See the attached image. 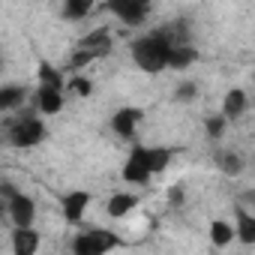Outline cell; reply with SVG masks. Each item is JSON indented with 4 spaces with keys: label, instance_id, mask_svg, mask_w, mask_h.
I'll return each instance as SVG.
<instances>
[{
    "label": "cell",
    "instance_id": "6da1fadb",
    "mask_svg": "<svg viewBox=\"0 0 255 255\" xmlns=\"http://www.w3.org/2000/svg\"><path fill=\"white\" fill-rule=\"evenodd\" d=\"M177 45H189V36H186V27L183 21H174V24H162L156 30H147L144 36H138L132 42V60L141 72L147 75H159L165 69H171V54Z\"/></svg>",
    "mask_w": 255,
    "mask_h": 255
},
{
    "label": "cell",
    "instance_id": "7a4b0ae2",
    "mask_svg": "<svg viewBox=\"0 0 255 255\" xmlns=\"http://www.w3.org/2000/svg\"><path fill=\"white\" fill-rule=\"evenodd\" d=\"M174 159V150L171 147H144V144H132L129 156L123 162V183L129 186H147L156 174H162Z\"/></svg>",
    "mask_w": 255,
    "mask_h": 255
},
{
    "label": "cell",
    "instance_id": "3957f363",
    "mask_svg": "<svg viewBox=\"0 0 255 255\" xmlns=\"http://www.w3.org/2000/svg\"><path fill=\"white\" fill-rule=\"evenodd\" d=\"M117 246H120V234L111 228H102V225L78 231L69 243L72 255H111Z\"/></svg>",
    "mask_w": 255,
    "mask_h": 255
},
{
    "label": "cell",
    "instance_id": "277c9868",
    "mask_svg": "<svg viewBox=\"0 0 255 255\" xmlns=\"http://www.w3.org/2000/svg\"><path fill=\"white\" fill-rule=\"evenodd\" d=\"M45 135H48V129L36 114H21V117L6 123V141L18 150H30L36 144H42Z\"/></svg>",
    "mask_w": 255,
    "mask_h": 255
},
{
    "label": "cell",
    "instance_id": "5b68a950",
    "mask_svg": "<svg viewBox=\"0 0 255 255\" xmlns=\"http://www.w3.org/2000/svg\"><path fill=\"white\" fill-rule=\"evenodd\" d=\"M141 120H144V111L138 108V105H123V108H117L114 114H111V132L117 135V138H123V141H132L135 138V132H138V126H141Z\"/></svg>",
    "mask_w": 255,
    "mask_h": 255
},
{
    "label": "cell",
    "instance_id": "8992f818",
    "mask_svg": "<svg viewBox=\"0 0 255 255\" xmlns=\"http://www.w3.org/2000/svg\"><path fill=\"white\" fill-rule=\"evenodd\" d=\"M105 9L111 15H117L123 24H129V27L144 24L147 15H150V6L144 3V0H111V3H105Z\"/></svg>",
    "mask_w": 255,
    "mask_h": 255
},
{
    "label": "cell",
    "instance_id": "52a82bcc",
    "mask_svg": "<svg viewBox=\"0 0 255 255\" xmlns=\"http://www.w3.org/2000/svg\"><path fill=\"white\" fill-rule=\"evenodd\" d=\"M6 216L12 219V228H33V222H36V201L27 192H15L6 201Z\"/></svg>",
    "mask_w": 255,
    "mask_h": 255
},
{
    "label": "cell",
    "instance_id": "ba28073f",
    "mask_svg": "<svg viewBox=\"0 0 255 255\" xmlns=\"http://www.w3.org/2000/svg\"><path fill=\"white\" fill-rule=\"evenodd\" d=\"M33 102H36V111L42 117H54L63 111V87H48V84H39L36 93H33Z\"/></svg>",
    "mask_w": 255,
    "mask_h": 255
},
{
    "label": "cell",
    "instance_id": "9c48e42d",
    "mask_svg": "<svg viewBox=\"0 0 255 255\" xmlns=\"http://www.w3.org/2000/svg\"><path fill=\"white\" fill-rule=\"evenodd\" d=\"M87 207H90V192H84V189H72V192H66V195L60 198L63 219H66V222H72V225H78V222L84 219Z\"/></svg>",
    "mask_w": 255,
    "mask_h": 255
},
{
    "label": "cell",
    "instance_id": "30bf717a",
    "mask_svg": "<svg viewBox=\"0 0 255 255\" xmlns=\"http://www.w3.org/2000/svg\"><path fill=\"white\" fill-rule=\"evenodd\" d=\"M39 243H42V237L36 228H12V234H9L12 255H36Z\"/></svg>",
    "mask_w": 255,
    "mask_h": 255
},
{
    "label": "cell",
    "instance_id": "8fae6325",
    "mask_svg": "<svg viewBox=\"0 0 255 255\" xmlns=\"http://www.w3.org/2000/svg\"><path fill=\"white\" fill-rule=\"evenodd\" d=\"M246 105H249L246 90L231 87V90L225 93V99H222V117H225V120H240V117L246 114Z\"/></svg>",
    "mask_w": 255,
    "mask_h": 255
},
{
    "label": "cell",
    "instance_id": "7c38bea8",
    "mask_svg": "<svg viewBox=\"0 0 255 255\" xmlns=\"http://www.w3.org/2000/svg\"><path fill=\"white\" fill-rule=\"evenodd\" d=\"M138 207V198L132 192H114L108 201H105V210L111 219H123V216H129L132 210Z\"/></svg>",
    "mask_w": 255,
    "mask_h": 255
},
{
    "label": "cell",
    "instance_id": "4fadbf2b",
    "mask_svg": "<svg viewBox=\"0 0 255 255\" xmlns=\"http://www.w3.org/2000/svg\"><path fill=\"white\" fill-rule=\"evenodd\" d=\"M234 234L243 246H255V216L249 210H237L234 213Z\"/></svg>",
    "mask_w": 255,
    "mask_h": 255
},
{
    "label": "cell",
    "instance_id": "5bb4252c",
    "mask_svg": "<svg viewBox=\"0 0 255 255\" xmlns=\"http://www.w3.org/2000/svg\"><path fill=\"white\" fill-rule=\"evenodd\" d=\"M207 234H210V243H213L216 249H225L231 240H237V234H234V225H231V222H225V219H213Z\"/></svg>",
    "mask_w": 255,
    "mask_h": 255
},
{
    "label": "cell",
    "instance_id": "9a60e30c",
    "mask_svg": "<svg viewBox=\"0 0 255 255\" xmlns=\"http://www.w3.org/2000/svg\"><path fill=\"white\" fill-rule=\"evenodd\" d=\"M78 48H87V51H93V54H108V48H111V33L105 30V27H99V30H93V33H87L84 39H81V45Z\"/></svg>",
    "mask_w": 255,
    "mask_h": 255
},
{
    "label": "cell",
    "instance_id": "2e32d148",
    "mask_svg": "<svg viewBox=\"0 0 255 255\" xmlns=\"http://www.w3.org/2000/svg\"><path fill=\"white\" fill-rule=\"evenodd\" d=\"M216 168L222 174H228V177H237L243 171V159L234 150H216Z\"/></svg>",
    "mask_w": 255,
    "mask_h": 255
},
{
    "label": "cell",
    "instance_id": "e0dca14e",
    "mask_svg": "<svg viewBox=\"0 0 255 255\" xmlns=\"http://www.w3.org/2000/svg\"><path fill=\"white\" fill-rule=\"evenodd\" d=\"M93 12V3H87V0H66V3L60 6V15L66 21H81Z\"/></svg>",
    "mask_w": 255,
    "mask_h": 255
},
{
    "label": "cell",
    "instance_id": "ac0fdd59",
    "mask_svg": "<svg viewBox=\"0 0 255 255\" xmlns=\"http://www.w3.org/2000/svg\"><path fill=\"white\" fill-rule=\"evenodd\" d=\"M21 102H24V87H18V84H3L0 87V108L3 111H12Z\"/></svg>",
    "mask_w": 255,
    "mask_h": 255
},
{
    "label": "cell",
    "instance_id": "d6986e66",
    "mask_svg": "<svg viewBox=\"0 0 255 255\" xmlns=\"http://www.w3.org/2000/svg\"><path fill=\"white\" fill-rule=\"evenodd\" d=\"M195 57H198V51L192 48V42L189 45H177L174 54H171V69H186V66L195 63Z\"/></svg>",
    "mask_w": 255,
    "mask_h": 255
},
{
    "label": "cell",
    "instance_id": "ffe728a7",
    "mask_svg": "<svg viewBox=\"0 0 255 255\" xmlns=\"http://www.w3.org/2000/svg\"><path fill=\"white\" fill-rule=\"evenodd\" d=\"M225 126H228V120H225L222 114H213V117H207V120H204V132H207V138H210V141H219V138H222V132H225Z\"/></svg>",
    "mask_w": 255,
    "mask_h": 255
},
{
    "label": "cell",
    "instance_id": "44dd1931",
    "mask_svg": "<svg viewBox=\"0 0 255 255\" xmlns=\"http://www.w3.org/2000/svg\"><path fill=\"white\" fill-rule=\"evenodd\" d=\"M39 84H48V87H63V78L54 66L48 63H39Z\"/></svg>",
    "mask_w": 255,
    "mask_h": 255
},
{
    "label": "cell",
    "instance_id": "7402d4cb",
    "mask_svg": "<svg viewBox=\"0 0 255 255\" xmlns=\"http://www.w3.org/2000/svg\"><path fill=\"white\" fill-rule=\"evenodd\" d=\"M174 99L177 102H195L198 99V84L195 81H180L177 90H174Z\"/></svg>",
    "mask_w": 255,
    "mask_h": 255
},
{
    "label": "cell",
    "instance_id": "603a6c76",
    "mask_svg": "<svg viewBox=\"0 0 255 255\" xmlns=\"http://www.w3.org/2000/svg\"><path fill=\"white\" fill-rule=\"evenodd\" d=\"M69 90H75L78 96H87V93L93 90V84H90L87 78H81V75H72V78H69Z\"/></svg>",
    "mask_w": 255,
    "mask_h": 255
}]
</instances>
